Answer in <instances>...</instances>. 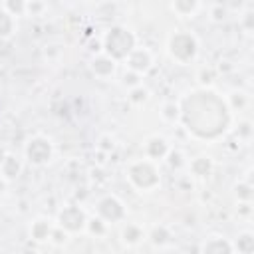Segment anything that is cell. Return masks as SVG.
<instances>
[{
	"label": "cell",
	"mask_w": 254,
	"mask_h": 254,
	"mask_svg": "<svg viewBox=\"0 0 254 254\" xmlns=\"http://www.w3.org/2000/svg\"><path fill=\"white\" fill-rule=\"evenodd\" d=\"M147 153L151 157H163L167 153V141L161 139V137H153L149 143H147Z\"/></svg>",
	"instance_id": "cell-11"
},
{
	"label": "cell",
	"mask_w": 254,
	"mask_h": 254,
	"mask_svg": "<svg viewBox=\"0 0 254 254\" xmlns=\"http://www.w3.org/2000/svg\"><path fill=\"white\" fill-rule=\"evenodd\" d=\"M97 210H99L101 218H105V220H117V218L123 216V204L115 196H105L99 202Z\"/></svg>",
	"instance_id": "cell-7"
},
{
	"label": "cell",
	"mask_w": 254,
	"mask_h": 254,
	"mask_svg": "<svg viewBox=\"0 0 254 254\" xmlns=\"http://www.w3.org/2000/svg\"><path fill=\"white\" fill-rule=\"evenodd\" d=\"M236 192H238V196H242V198H250V196H252V192H250V187H246V185H240V187H236Z\"/></svg>",
	"instance_id": "cell-19"
},
{
	"label": "cell",
	"mask_w": 254,
	"mask_h": 254,
	"mask_svg": "<svg viewBox=\"0 0 254 254\" xmlns=\"http://www.w3.org/2000/svg\"><path fill=\"white\" fill-rule=\"evenodd\" d=\"M89 228H91V232H103V224H101V220H91Z\"/></svg>",
	"instance_id": "cell-20"
},
{
	"label": "cell",
	"mask_w": 254,
	"mask_h": 254,
	"mask_svg": "<svg viewBox=\"0 0 254 254\" xmlns=\"http://www.w3.org/2000/svg\"><path fill=\"white\" fill-rule=\"evenodd\" d=\"M133 95H135L133 99H141V95L145 97V89H143V91H141V89H137V91H133Z\"/></svg>",
	"instance_id": "cell-22"
},
{
	"label": "cell",
	"mask_w": 254,
	"mask_h": 254,
	"mask_svg": "<svg viewBox=\"0 0 254 254\" xmlns=\"http://www.w3.org/2000/svg\"><path fill=\"white\" fill-rule=\"evenodd\" d=\"M2 161H4V153H2V149H0V165H2Z\"/></svg>",
	"instance_id": "cell-24"
},
{
	"label": "cell",
	"mask_w": 254,
	"mask_h": 254,
	"mask_svg": "<svg viewBox=\"0 0 254 254\" xmlns=\"http://www.w3.org/2000/svg\"><path fill=\"white\" fill-rule=\"evenodd\" d=\"M192 171H194L196 175H206V173L210 171V161H208L206 157H198V159L192 163Z\"/></svg>",
	"instance_id": "cell-18"
},
{
	"label": "cell",
	"mask_w": 254,
	"mask_h": 254,
	"mask_svg": "<svg viewBox=\"0 0 254 254\" xmlns=\"http://www.w3.org/2000/svg\"><path fill=\"white\" fill-rule=\"evenodd\" d=\"M252 248H254V238H252V234H250V232L240 234V236H238V250L244 252V254H250Z\"/></svg>",
	"instance_id": "cell-15"
},
{
	"label": "cell",
	"mask_w": 254,
	"mask_h": 254,
	"mask_svg": "<svg viewBox=\"0 0 254 254\" xmlns=\"http://www.w3.org/2000/svg\"><path fill=\"white\" fill-rule=\"evenodd\" d=\"M14 28V22H12V14L6 12V10H0V36H8Z\"/></svg>",
	"instance_id": "cell-14"
},
{
	"label": "cell",
	"mask_w": 254,
	"mask_h": 254,
	"mask_svg": "<svg viewBox=\"0 0 254 254\" xmlns=\"http://www.w3.org/2000/svg\"><path fill=\"white\" fill-rule=\"evenodd\" d=\"M103 46H105V52H107V56L111 60L127 58L135 50V38H133V34L129 30H125L121 26H115V28L107 30Z\"/></svg>",
	"instance_id": "cell-2"
},
{
	"label": "cell",
	"mask_w": 254,
	"mask_h": 254,
	"mask_svg": "<svg viewBox=\"0 0 254 254\" xmlns=\"http://www.w3.org/2000/svg\"><path fill=\"white\" fill-rule=\"evenodd\" d=\"M26 155L32 163H46L52 157V145L44 137H34L26 147Z\"/></svg>",
	"instance_id": "cell-5"
},
{
	"label": "cell",
	"mask_w": 254,
	"mask_h": 254,
	"mask_svg": "<svg viewBox=\"0 0 254 254\" xmlns=\"http://www.w3.org/2000/svg\"><path fill=\"white\" fill-rule=\"evenodd\" d=\"M139 238H141V230H139L137 226L129 224V226L123 230V240H125V242H129V244H135Z\"/></svg>",
	"instance_id": "cell-17"
},
{
	"label": "cell",
	"mask_w": 254,
	"mask_h": 254,
	"mask_svg": "<svg viewBox=\"0 0 254 254\" xmlns=\"http://www.w3.org/2000/svg\"><path fill=\"white\" fill-rule=\"evenodd\" d=\"M169 50H171V56L177 58L179 62H189L196 54V40L192 34H187V32L175 34L169 42Z\"/></svg>",
	"instance_id": "cell-4"
},
{
	"label": "cell",
	"mask_w": 254,
	"mask_h": 254,
	"mask_svg": "<svg viewBox=\"0 0 254 254\" xmlns=\"http://www.w3.org/2000/svg\"><path fill=\"white\" fill-rule=\"evenodd\" d=\"M127 62H129V67H131L135 73H139V71L149 69V65H151V54H149L147 50L135 48V50L127 56Z\"/></svg>",
	"instance_id": "cell-8"
},
{
	"label": "cell",
	"mask_w": 254,
	"mask_h": 254,
	"mask_svg": "<svg viewBox=\"0 0 254 254\" xmlns=\"http://www.w3.org/2000/svg\"><path fill=\"white\" fill-rule=\"evenodd\" d=\"M48 234H50V224H48V222H44V220L34 222V226H32V236H34L36 240H46Z\"/></svg>",
	"instance_id": "cell-13"
},
{
	"label": "cell",
	"mask_w": 254,
	"mask_h": 254,
	"mask_svg": "<svg viewBox=\"0 0 254 254\" xmlns=\"http://www.w3.org/2000/svg\"><path fill=\"white\" fill-rule=\"evenodd\" d=\"M6 8H12V10H16V12H22V10H24V4H14V2H8V4H6Z\"/></svg>",
	"instance_id": "cell-21"
},
{
	"label": "cell",
	"mask_w": 254,
	"mask_h": 254,
	"mask_svg": "<svg viewBox=\"0 0 254 254\" xmlns=\"http://www.w3.org/2000/svg\"><path fill=\"white\" fill-rule=\"evenodd\" d=\"M129 179L135 187L139 189H151L159 183V175H157V169L151 161H139L135 165H131L129 169Z\"/></svg>",
	"instance_id": "cell-3"
},
{
	"label": "cell",
	"mask_w": 254,
	"mask_h": 254,
	"mask_svg": "<svg viewBox=\"0 0 254 254\" xmlns=\"http://www.w3.org/2000/svg\"><path fill=\"white\" fill-rule=\"evenodd\" d=\"M183 115L189 129L200 137H214L228 125V107L212 91L192 93L185 101Z\"/></svg>",
	"instance_id": "cell-1"
},
{
	"label": "cell",
	"mask_w": 254,
	"mask_h": 254,
	"mask_svg": "<svg viewBox=\"0 0 254 254\" xmlns=\"http://www.w3.org/2000/svg\"><path fill=\"white\" fill-rule=\"evenodd\" d=\"M196 8H198V4H196V2H175V4H173V10H175V12H179V14H183V16L192 14Z\"/></svg>",
	"instance_id": "cell-16"
},
{
	"label": "cell",
	"mask_w": 254,
	"mask_h": 254,
	"mask_svg": "<svg viewBox=\"0 0 254 254\" xmlns=\"http://www.w3.org/2000/svg\"><path fill=\"white\" fill-rule=\"evenodd\" d=\"M2 173L8 177V179H14V177H18V173H20V163L14 159V157H4V161H2Z\"/></svg>",
	"instance_id": "cell-12"
},
{
	"label": "cell",
	"mask_w": 254,
	"mask_h": 254,
	"mask_svg": "<svg viewBox=\"0 0 254 254\" xmlns=\"http://www.w3.org/2000/svg\"><path fill=\"white\" fill-rule=\"evenodd\" d=\"M91 67H93V71H95V73H99V75H109V73H113L115 62H113L109 56H99V58H95V60H93Z\"/></svg>",
	"instance_id": "cell-10"
},
{
	"label": "cell",
	"mask_w": 254,
	"mask_h": 254,
	"mask_svg": "<svg viewBox=\"0 0 254 254\" xmlns=\"http://www.w3.org/2000/svg\"><path fill=\"white\" fill-rule=\"evenodd\" d=\"M83 224H85V214L77 206H67L60 212V226L62 228L75 232V230H81Z\"/></svg>",
	"instance_id": "cell-6"
},
{
	"label": "cell",
	"mask_w": 254,
	"mask_h": 254,
	"mask_svg": "<svg viewBox=\"0 0 254 254\" xmlns=\"http://www.w3.org/2000/svg\"><path fill=\"white\" fill-rule=\"evenodd\" d=\"M202 254H232V246L226 240L214 236V238H210V240L204 242Z\"/></svg>",
	"instance_id": "cell-9"
},
{
	"label": "cell",
	"mask_w": 254,
	"mask_h": 254,
	"mask_svg": "<svg viewBox=\"0 0 254 254\" xmlns=\"http://www.w3.org/2000/svg\"><path fill=\"white\" fill-rule=\"evenodd\" d=\"M173 109H177V107H173V105H167V113H165V115H167L169 119H173V113H171Z\"/></svg>",
	"instance_id": "cell-23"
}]
</instances>
